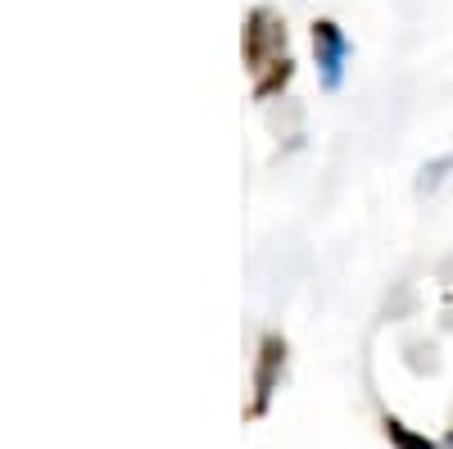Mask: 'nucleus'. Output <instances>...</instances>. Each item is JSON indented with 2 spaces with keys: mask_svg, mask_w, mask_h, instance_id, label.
Returning a JSON list of instances; mask_svg holds the SVG:
<instances>
[{
  "mask_svg": "<svg viewBox=\"0 0 453 449\" xmlns=\"http://www.w3.org/2000/svg\"><path fill=\"white\" fill-rule=\"evenodd\" d=\"M241 50H245V68L258 73V68H268L273 59L290 55L286 50V19L268 5H254L245 14V36H241Z\"/></svg>",
  "mask_w": 453,
  "mask_h": 449,
  "instance_id": "f257e3e1",
  "label": "nucleus"
},
{
  "mask_svg": "<svg viewBox=\"0 0 453 449\" xmlns=\"http://www.w3.org/2000/svg\"><path fill=\"white\" fill-rule=\"evenodd\" d=\"M286 359H290V345L281 331H263L258 336V354H254V399L245 408V418H263L268 414L273 395L281 391V377H286Z\"/></svg>",
  "mask_w": 453,
  "mask_h": 449,
  "instance_id": "f03ea898",
  "label": "nucleus"
},
{
  "mask_svg": "<svg viewBox=\"0 0 453 449\" xmlns=\"http://www.w3.org/2000/svg\"><path fill=\"white\" fill-rule=\"evenodd\" d=\"M444 445H449V449H453V427H449V436H444Z\"/></svg>",
  "mask_w": 453,
  "mask_h": 449,
  "instance_id": "0eeeda50",
  "label": "nucleus"
},
{
  "mask_svg": "<svg viewBox=\"0 0 453 449\" xmlns=\"http://www.w3.org/2000/svg\"><path fill=\"white\" fill-rule=\"evenodd\" d=\"M381 436L395 445V449H435V440L426 436V431H412L403 418H395V414H386L381 418Z\"/></svg>",
  "mask_w": 453,
  "mask_h": 449,
  "instance_id": "39448f33",
  "label": "nucleus"
},
{
  "mask_svg": "<svg viewBox=\"0 0 453 449\" xmlns=\"http://www.w3.org/2000/svg\"><path fill=\"white\" fill-rule=\"evenodd\" d=\"M290 78H295V59H290V55L273 59L268 68H258V73H254V100H273L277 91L290 87Z\"/></svg>",
  "mask_w": 453,
  "mask_h": 449,
  "instance_id": "20e7f679",
  "label": "nucleus"
},
{
  "mask_svg": "<svg viewBox=\"0 0 453 449\" xmlns=\"http://www.w3.org/2000/svg\"><path fill=\"white\" fill-rule=\"evenodd\" d=\"M449 168H453V155H440V159H431V164L422 168V177H418V191H435V186L449 177Z\"/></svg>",
  "mask_w": 453,
  "mask_h": 449,
  "instance_id": "423d86ee",
  "label": "nucleus"
},
{
  "mask_svg": "<svg viewBox=\"0 0 453 449\" xmlns=\"http://www.w3.org/2000/svg\"><path fill=\"white\" fill-rule=\"evenodd\" d=\"M313 55H318V82L322 91L345 87V64H349V36L335 19H313Z\"/></svg>",
  "mask_w": 453,
  "mask_h": 449,
  "instance_id": "7ed1b4c3",
  "label": "nucleus"
}]
</instances>
